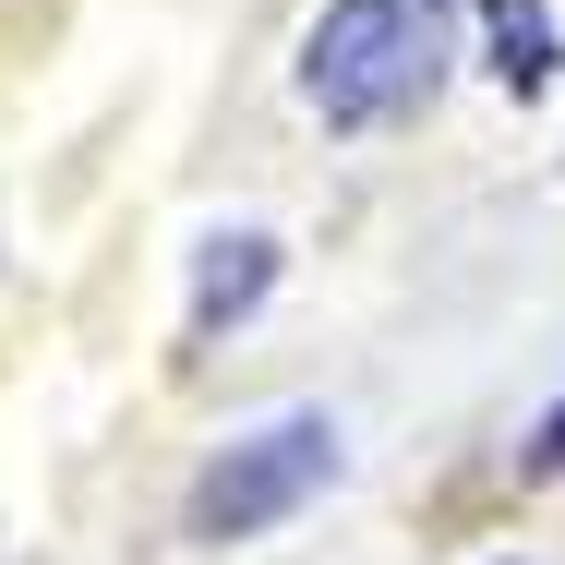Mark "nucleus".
<instances>
[{"label":"nucleus","instance_id":"20e7f679","mask_svg":"<svg viewBox=\"0 0 565 565\" xmlns=\"http://www.w3.org/2000/svg\"><path fill=\"white\" fill-rule=\"evenodd\" d=\"M481 24H493V73H505L518 97H542V85H554V12H542V0H481Z\"/></svg>","mask_w":565,"mask_h":565},{"label":"nucleus","instance_id":"39448f33","mask_svg":"<svg viewBox=\"0 0 565 565\" xmlns=\"http://www.w3.org/2000/svg\"><path fill=\"white\" fill-rule=\"evenodd\" d=\"M542 457H554V469H565V397H554V422H542Z\"/></svg>","mask_w":565,"mask_h":565},{"label":"nucleus","instance_id":"f03ea898","mask_svg":"<svg viewBox=\"0 0 565 565\" xmlns=\"http://www.w3.org/2000/svg\"><path fill=\"white\" fill-rule=\"evenodd\" d=\"M326 481H338V422H326V409H277V422H253L241 446L205 457V481H193V542H253V530L301 518Z\"/></svg>","mask_w":565,"mask_h":565},{"label":"nucleus","instance_id":"f257e3e1","mask_svg":"<svg viewBox=\"0 0 565 565\" xmlns=\"http://www.w3.org/2000/svg\"><path fill=\"white\" fill-rule=\"evenodd\" d=\"M446 0H338L313 36H301V97L338 120V132H373V120H409L434 85H446Z\"/></svg>","mask_w":565,"mask_h":565},{"label":"nucleus","instance_id":"7ed1b4c3","mask_svg":"<svg viewBox=\"0 0 565 565\" xmlns=\"http://www.w3.org/2000/svg\"><path fill=\"white\" fill-rule=\"evenodd\" d=\"M265 277H277V241H265V228H228V241H205L193 326H228V313H253V301H265Z\"/></svg>","mask_w":565,"mask_h":565}]
</instances>
